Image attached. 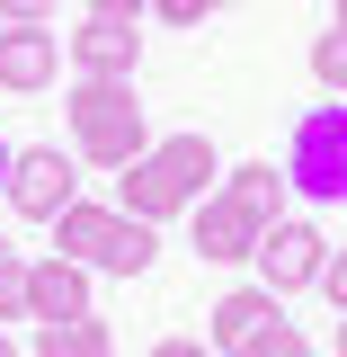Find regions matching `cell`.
<instances>
[{"label": "cell", "mask_w": 347, "mask_h": 357, "mask_svg": "<svg viewBox=\"0 0 347 357\" xmlns=\"http://www.w3.org/2000/svg\"><path fill=\"white\" fill-rule=\"evenodd\" d=\"M214 188H223L214 134H161L134 170H116V206H125L134 223H152V232H161L170 215H196Z\"/></svg>", "instance_id": "obj_1"}, {"label": "cell", "mask_w": 347, "mask_h": 357, "mask_svg": "<svg viewBox=\"0 0 347 357\" xmlns=\"http://www.w3.org/2000/svg\"><path fill=\"white\" fill-rule=\"evenodd\" d=\"M63 126H72V152H81L89 170H134L152 152V116H143L134 81H72Z\"/></svg>", "instance_id": "obj_2"}, {"label": "cell", "mask_w": 347, "mask_h": 357, "mask_svg": "<svg viewBox=\"0 0 347 357\" xmlns=\"http://www.w3.org/2000/svg\"><path fill=\"white\" fill-rule=\"evenodd\" d=\"M45 232H54V250H63V259H81L89 277H143L152 250H161V232H152V223H134L125 206H98V197H72Z\"/></svg>", "instance_id": "obj_3"}, {"label": "cell", "mask_w": 347, "mask_h": 357, "mask_svg": "<svg viewBox=\"0 0 347 357\" xmlns=\"http://www.w3.org/2000/svg\"><path fill=\"white\" fill-rule=\"evenodd\" d=\"M285 188H303L312 206H347V98H321L285 134Z\"/></svg>", "instance_id": "obj_4"}, {"label": "cell", "mask_w": 347, "mask_h": 357, "mask_svg": "<svg viewBox=\"0 0 347 357\" xmlns=\"http://www.w3.org/2000/svg\"><path fill=\"white\" fill-rule=\"evenodd\" d=\"M72 197H81V152H63V143H18V161H9V215L18 223H54Z\"/></svg>", "instance_id": "obj_5"}, {"label": "cell", "mask_w": 347, "mask_h": 357, "mask_svg": "<svg viewBox=\"0 0 347 357\" xmlns=\"http://www.w3.org/2000/svg\"><path fill=\"white\" fill-rule=\"evenodd\" d=\"M259 286L285 304V295H303V286H321V268H330V241H321V223H303V215H285V223H267L259 232Z\"/></svg>", "instance_id": "obj_6"}, {"label": "cell", "mask_w": 347, "mask_h": 357, "mask_svg": "<svg viewBox=\"0 0 347 357\" xmlns=\"http://www.w3.org/2000/svg\"><path fill=\"white\" fill-rule=\"evenodd\" d=\"M143 18H98L81 9V27L63 36V54L81 63V81H134V63H143V36H134Z\"/></svg>", "instance_id": "obj_7"}, {"label": "cell", "mask_w": 347, "mask_h": 357, "mask_svg": "<svg viewBox=\"0 0 347 357\" xmlns=\"http://www.w3.org/2000/svg\"><path fill=\"white\" fill-rule=\"evenodd\" d=\"M259 232H267V223L250 215V206H232L223 188L196 206V215H187V241H196V259H214V268H250V259H259Z\"/></svg>", "instance_id": "obj_8"}, {"label": "cell", "mask_w": 347, "mask_h": 357, "mask_svg": "<svg viewBox=\"0 0 347 357\" xmlns=\"http://www.w3.org/2000/svg\"><path fill=\"white\" fill-rule=\"evenodd\" d=\"M89 312V268L63 259V250H45V259H27V331L36 321H81Z\"/></svg>", "instance_id": "obj_9"}, {"label": "cell", "mask_w": 347, "mask_h": 357, "mask_svg": "<svg viewBox=\"0 0 347 357\" xmlns=\"http://www.w3.org/2000/svg\"><path fill=\"white\" fill-rule=\"evenodd\" d=\"M54 81H63V36L54 27H0V89L36 98Z\"/></svg>", "instance_id": "obj_10"}, {"label": "cell", "mask_w": 347, "mask_h": 357, "mask_svg": "<svg viewBox=\"0 0 347 357\" xmlns=\"http://www.w3.org/2000/svg\"><path fill=\"white\" fill-rule=\"evenodd\" d=\"M267 321H285V304H276V295H267L259 277H250V286H232V295H223V304L205 312V349L241 357V349H250V340L267 331Z\"/></svg>", "instance_id": "obj_11"}, {"label": "cell", "mask_w": 347, "mask_h": 357, "mask_svg": "<svg viewBox=\"0 0 347 357\" xmlns=\"http://www.w3.org/2000/svg\"><path fill=\"white\" fill-rule=\"evenodd\" d=\"M223 197L250 206L259 223H285V170H276V161H241V170H223Z\"/></svg>", "instance_id": "obj_12"}, {"label": "cell", "mask_w": 347, "mask_h": 357, "mask_svg": "<svg viewBox=\"0 0 347 357\" xmlns=\"http://www.w3.org/2000/svg\"><path fill=\"white\" fill-rule=\"evenodd\" d=\"M27 349H36V357H116V340H107L98 312H81V321H36Z\"/></svg>", "instance_id": "obj_13"}, {"label": "cell", "mask_w": 347, "mask_h": 357, "mask_svg": "<svg viewBox=\"0 0 347 357\" xmlns=\"http://www.w3.org/2000/svg\"><path fill=\"white\" fill-rule=\"evenodd\" d=\"M312 81L330 89V98H347V27H330V36H312Z\"/></svg>", "instance_id": "obj_14"}, {"label": "cell", "mask_w": 347, "mask_h": 357, "mask_svg": "<svg viewBox=\"0 0 347 357\" xmlns=\"http://www.w3.org/2000/svg\"><path fill=\"white\" fill-rule=\"evenodd\" d=\"M9 321H27V259L18 250H0V331Z\"/></svg>", "instance_id": "obj_15"}, {"label": "cell", "mask_w": 347, "mask_h": 357, "mask_svg": "<svg viewBox=\"0 0 347 357\" xmlns=\"http://www.w3.org/2000/svg\"><path fill=\"white\" fill-rule=\"evenodd\" d=\"M241 357H312V340L294 331V321H267V331H259V340H250Z\"/></svg>", "instance_id": "obj_16"}, {"label": "cell", "mask_w": 347, "mask_h": 357, "mask_svg": "<svg viewBox=\"0 0 347 357\" xmlns=\"http://www.w3.org/2000/svg\"><path fill=\"white\" fill-rule=\"evenodd\" d=\"M54 0H0V27H45Z\"/></svg>", "instance_id": "obj_17"}, {"label": "cell", "mask_w": 347, "mask_h": 357, "mask_svg": "<svg viewBox=\"0 0 347 357\" xmlns=\"http://www.w3.org/2000/svg\"><path fill=\"white\" fill-rule=\"evenodd\" d=\"M152 18H161V27H196V18H205V0H152Z\"/></svg>", "instance_id": "obj_18"}, {"label": "cell", "mask_w": 347, "mask_h": 357, "mask_svg": "<svg viewBox=\"0 0 347 357\" xmlns=\"http://www.w3.org/2000/svg\"><path fill=\"white\" fill-rule=\"evenodd\" d=\"M321 295L347 312V250H330V268H321Z\"/></svg>", "instance_id": "obj_19"}, {"label": "cell", "mask_w": 347, "mask_h": 357, "mask_svg": "<svg viewBox=\"0 0 347 357\" xmlns=\"http://www.w3.org/2000/svg\"><path fill=\"white\" fill-rule=\"evenodd\" d=\"M98 18H152V0H89Z\"/></svg>", "instance_id": "obj_20"}, {"label": "cell", "mask_w": 347, "mask_h": 357, "mask_svg": "<svg viewBox=\"0 0 347 357\" xmlns=\"http://www.w3.org/2000/svg\"><path fill=\"white\" fill-rule=\"evenodd\" d=\"M152 357H223V349H205V340H161Z\"/></svg>", "instance_id": "obj_21"}, {"label": "cell", "mask_w": 347, "mask_h": 357, "mask_svg": "<svg viewBox=\"0 0 347 357\" xmlns=\"http://www.w3.org/2000/svg\"><path fill=\"white\" fill-rule=\"evenodd\" d=\"M9 161H18V143H9V134H0V197H9Z\"/></svg>", "instance_id": "obj_22"}, {"label": "cell", "mask_w": 347, "mask_h": 357, "mask_svg": "<svg viewBox=\"0 0 347 357\" xmlns=\"http://www.w3.org/2000/svg\"><path fill=\"white\" fill-rule=\"evenodd\" d=\"M0 357H18V340H9V331H0Z\"/></svg>", "instance_id": "obj_23"}, {"label": "cell", "mask_w": 347, "mask_h": 357, "mask_svg": "<svg viewBox=\"0 0 347 357\" xmlns=\"http://www.w3.org/2000/svg\"><path fill=\"white\" fill-rule=\"evenodd\" d=\"M339 357H347V312H339Z\"/></svg>", "instance_id": "obj_24"}, {"label": "cell", "mask_w": 347, "mask_h": 357, "mask_svg": "<svg viewBox=\"0 0 347 357\" xmlns=\"http://www.w3.org/2000/svg\"><path fill=\"white\" fill-rule=\"evenodd\" d=\"M330 9H339V27H347V0H330Z\"/></svg>", "instance_id": "obj_25"}, {"label": "cell", "mask_w": 347, "mask_h": 357, "mask_svg": "<svg viewBox=\"0 0 347 357\" xmlns=\"http://www.w3.org/2000/svg\"><path fill=\"white\" fill-rule=\"evenodd\" d=\"M205 9H232V0H205Z\"/></svg>", "instance_id": "obj_26"}]
</instances>
